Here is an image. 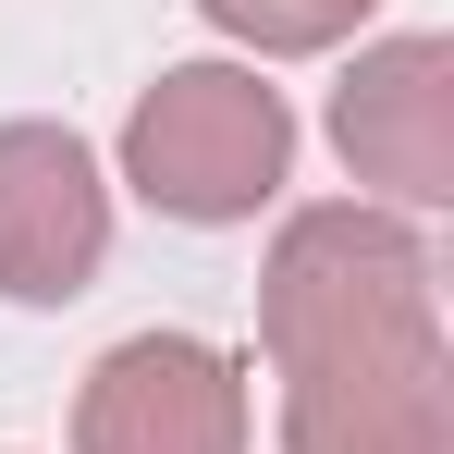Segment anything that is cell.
<instances>
[{"instance_id":"obj_1","label":"cell","mask_w":454,"mask_h":454,"mask_svg":"<svg viewBox=\"0 0 454 454\" xmlns=\"http://www.w3.org/2000/svg\"><path fill=\"white\" fill-rule=\"evenodd\" d=\"M405 332H442V270L418 222L393 209H295L270 270H258V344L270 369H307V356H344V344H405Z\"/></svg>"},{"instance_id":"obj_2","label":"cell","mask_w":454,"mask_h":454,"mask_svg":"<svg viewBox=\"0 0 454 454\" xmlns=\"http://www.w3.org/2000/svg\"><path fill=\"white\" fill-rule=\"evenodd\" d=\"M295 172V111L283 86H258L246 62H172V74L123 111V184L160 222H258Z\"/></svg>"},{"instance_id":"obj_3","label":"cell","mask_w":454,"mask_h":454,"mask_svg":"<svg viewBox=\"0 0 454 454\" xmlns=\"http://www.w3.org/2000/svg\"><path fill=\"white\" fill-rule=\"evenodd\" d=\"M283 454H454V356L442 332L344 344L283 369Z\"/></svg>"},{"instance_id":"obj_4","label":"cell","mask_w":454,"mask_h":454,"mask_svg":"<svg viewBox=\"0 0 454 454\" xmlns=\"http://www.w3.org/2000/svg\"><path fill=\"white\" fill-rule=\"evenodd\" d=\"M74 454H246V380L197 332L111 344L74 393Z\"/></svg>"},{"instance_id":"obj_5","label":"cell","mask_w":454,"mask_h":454,"mask_svg":"<svg viewBox=\"0 0 454 454\" xmlns=\"http://www.w3.org/2000/svg\"><path fill=\"white\" fill-rule=\"evenodd\" d=\"M111 258V184L74 123H0V295L74 307Z\"/></svg>"},{"instance_id":"obj_6","label":"cell","mask_w":454,"mask_h":454,"mask_svg":"<svg viewBox=\"0 0 454 454\" xmlns=\"http://www.w3.org/2000/svg\"><path fill=\"white\" fill-rule=\"evenodd\" d=\"M332 148L393 209H442L454 197V37L356 50V74L332 86Z\"/></svg>"},{"instance_id":"obj_7","label":"cell","mask_w":454,"mask_h":454,"mask_svg":"<svg viewBox=\"0 0 454 454\" xmlns=\"http://www.w3.org/2000/svg\"><path fill=\"white\" fill-rule=\"evenodd\" d=\"M222 37H246V50H332V37H356L380 0H197Z\"/></svg>"}]
</instances>
